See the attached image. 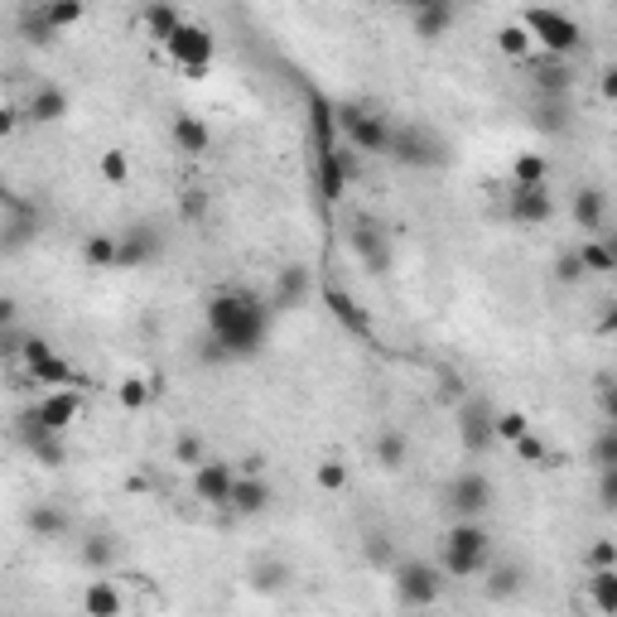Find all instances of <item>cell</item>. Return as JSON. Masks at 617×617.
I'll use <instances>...</instances> for the list:
<instances>
[{
  "label": "cell",
  "mask_w": 617,
  "mask_h": 617,
  "mask_svg": "<svg viewBox=\"0 0 617 617\" xmlns=\"http://www.w3.org/2000/svg\"><path fill=\"white\" fill-rule=\"evenodd\" d=\"M82 15H87V0H49L44 5V25L54 29V34L82 25Z\"/></svg>",
  "instance_id": "cell-31"
},
{
  "label": "cell",
  "mask_w": 617,
  "mask_h": 617,
  "mask_svg": "<svg viewBox=\"0 0 617 617\" xmlns=\"http://www.w3.org/2000/svg\"><path fill=\"white\" fill-rule=\"evenodd\" d=\"M0 323H5V328H10V323H15V299H10V295L0 299Z\"/></svg>",
  "instance_id": "cell-52"
},
{
  "label": "cell",
  "mask_w": 617,
  "mask_h": 617,
  "mask_svg": "<svg viewBox=\"0 0 617 617\" xmlns=\"http://www.w3.org/2000/svg\"><path fill=\"white\" fill-rule=\"evenodd\" d=\"M348 242H352V251L362 256V266L372 270V275H386V270H391V242H386V232L376 227L372 217H352Z\"/></svg>",
  "instance_id": "cell-12"
},
{
  "label": "cell",
  "mask_w": 617,
  "mask_h": 617,
  "mask_svg": "<svg viewBox=\"0 0 617 617\" xmlns=\"http://www.w3.org/2000/svg\"><path fill=\"white\" fill-rule=\"evenodd\" d=\"M598 507L617 511V463L613 468H598Z\"/></svg>",
  "instance_id": "cell-46"
},
{
  "label": "cell",
  "mask_w": 617,
  "mask_h": 617,
  "mask_svg": "<svg viewBox=\"0 0 617 617\" xmlns=\"http://www.w3.org/2000/svg\"><path fill=\"white\" fill-rule=\"evenodd\" d=\"M487 555H492V536H487L478 521L458 516L454 526L444 531V550H439V569L444 579H473L487 569Z\"/></svg>",
  "instance_id": "cell-2"
},
{
  "label": "cell",
  "mask_w": 617,
  "mask_h": 617,
  "mask_svg": "<svg viewBox=\"0 0 617 617\" xmlns=\"http://www.w3.org/2000/svg\"><path fill=\"white\" fill-rule=\"evenodd\" d=\"M511 184H550V160L540 150H521L511 160Z\"/></svg>",
  "instance_id": "cell-29"
},
{
  "label": "cell",
  "mask_w": 617,
  "mask_h": 617,
  "mask_svg": "<svg viewBox=\"0 0 617 617\" xmlns=\"http://www.w3.org/2000/svg\"><path fill=\"white\" fill-rule=\"evenodd\" d=\"M179 213H184L188 222H198V217L208 213V193H203V188H193V193H184V203H179Z\"/></svg>",
  "instance_id": "cell-48"
},
{
  "label": "cell",
  "mask_w": 617,
  "mask_h": 617,
  "mask_svg": "<svg viewBox=\"0 0 617 617\" xmlns=\"http://www.w3.org/2000/svg\"><path fill=\"white\" fill-rule=\"evenodd\" d=\"M232 516H266L275 507V483L266 473H237V487H232Z\"/></svg>",
  "instance_id": "cell-14"
},
{
  "label": "cell",
  "mask_w": 617,
  "mask_h": 617,
  "mask_svg": "<svg viewBox=\"0 0 617 617\" xmlns=\"http://www.w3.org/2000/svg\"><path fill=\"white\" fill-rule=\"evenodd\" d=\"M237 473H242V468H232L227 458H203L198 468H188L193 497H198L203 507H227V502H232V487H237Z\"/></svg>",
  "instance_id": "cell-8"
},
{
  "label": "cell",
  "mask_w": 617,
  "mask_h": 617,
  "mask_svg": "<svg viewBox=\"0 0 617 617\" xmlns=\"http://www.w3.org/2000/svg\"><path fill=\"white\" fill-rule=\"evenodd\" d=\"M29 531H34L39 540H58L63 531H68V516H63L58 507H34L29 511Z\"/></svg>",
  "instance_id": "cell-32"
},
{
  "label": "cell",
  "mask_w": 617,
  "mask_h": 617,
  "mask_svg": "<svg viewBox=\"0 0 617 617\" xmlns=\"http://www.w3.org/2000/svg\"><path fill=\"white\" fill-rule=\"evenodd\" d=\"M121 608H126V598L116 589V579H92L82 589V613L87 617H116Z\"/></svg>",
  "instance_id": "cell-19"
},
{
  "label": "cell",
  "mask_w": 617,
  "mask_h": 617,
  "mask_svg": "<svg viewBox=\"0 0 617 617\" xmlns=\"http://www.w3.org/2000/svg\"><path fill=\"white\" fill-rule=\"evenodd\" d=\"M526 29L536 34V44H540V54H555V58H564V54H574L579 49V25L569 20V15H560V10H550V5H531L526 10Z\"/></svg>",
  "instance_id": "cell-6"
},
{
  "label": "cell",
  "mask_w": 617,
  "mask_h": 617,
  "mask_svg": "<svg viewBox=\"0 0 617 617\" xmlns=\"http://www.w3.org/2000/svg\"><path fill=\"white\" fill-rule=\"evenodd\" d=\"M164 54L174 58V63H179L193 82H203V78H208V68H213L217 39H213V29H208V25H193V20H184V25H179V34L164 44Z\"/></svg>",
  "instance_id": "cell-5"
},
{
  "label": "cell",
  "mask_w": 617,
  "mask_h": 617,
  "mask_svg": "<svg viewBox=\"0 0 617 617\" xmlns=\"http://www.w3.org/2000/svg\"><path fill=\"white\" fill-rule=\"evenodd\" d=\"M29 376H34L39 386H68V381H73V367H68V362L54 352V357H44V362H39Z\"/></svg>",
  "instance_id": "cell-36"
},
{
  "label": "cell",
  "mask_w": 617,
  "mask_h": 617,
  "mask_svg": "<svg viewBox=\"0 0 617 617\" xmlns=\"http://www.w3.org/2000/svg\"><path fill=\"white\" fill-rule=\"evenodd\" d=\"M613 328H617V304H613V309H608V314H603V323H598V333H613Z\"/></svg>",
  "instance_id": "cell-53"
},
{
  "label": "cell",
  "mask_w": 617,
  "mask_h": 617,
  "mask_svg": "<svg viewBox=\"0 0 617 617\" xmlns=\"http://www.w3.org/2000/svg\"><path fill=\"white\" fill-rule=\"evenodd\" d=\"M338 126H343V135H348V145L357 155H391V140H396L391 116L367 107H338Z\"/></svg>",
  "instance_id": "cell-3"
},
{
  "label": "cell",
  "mask_w": 617,
  "mask_h": 617,
  "mask_svg": "<svg viewBox=\"0 0 617 617\" xmlns=\"http://www.w3.org/2000/svg\"><path fill=\"white\" fill-rule=\"evenodd\" d=\"M497 54L511 58V63H526V58H536V54H540L536 34L526 29V20H511V25L497 29Z\"/></svg>",
  "instance_id": "cell-18"
},
{
  "label": "cell",
  "mask_w": 617,
  "mask_h": 617,
  "mask_svg": "<svg viewBox=\"0 0 617 617\" xmlns=\"http://www.w3.org/2000/svg\"><path fill=\"white\" fill-rule=\"evenodd\" d=\"M458 444L468 454H487L497 444V410L487 396H468L458 405Z\"/></svg>",
  "instance_id": "cell-7"
},
{
  "label": "cell",
  "mask_w": 617,
  "mask_h": 617,
  "mask_svg": "<svg viewBox=\"0 0 617 617\" xmlns=\"http://www.w3.org/2000/svg\"><path fill=\"white\" fill-rule=\"evenodd\" d=\"M492 502H497L492 478L478 473V468H463V473L454 478V487H449V511H454V516H468V521H478Z\"/></svg>",
  "instance_id": "cell-11"
},
{
  "label": "cell",
  "mask_w": 617,
  "mask_h": 617,
  "mask_svg": "<svg viewBox=\"0 0 617 617\" xmlns=\"http://www.w3.org/2000/svg\"><path fill=\"white\" fill-rule=\"evenodd\" d=\"M20 357H25V367L34 372L44 357H54V343H49V338H25V343H20Z\"/></svg>",
  "instance_id": "cell-47"
},
{
  "label": "cell",
  "mask_w": 617,
  "mask_h": 617,
  "mask_svg": "<svg viewBox=\"0 0 617 617\" xmlns=\"http://www.w3.org/2000/svg\"><path fill=\"white\" fill-rule=\"evenodd\" d=\"M203 458H208L203 434H179V439H174V463H179V468H198Z\"/></svg>",
  "instance_id": "cell-38"
},
{
  "label": "cell",
  "mask_w": 617,
  "mask_h": 617,
  "mask_svg": "<svg viewBox=\"0 0 617 617\" xmlns=\"http://www.w3.org/2000/svg\"><path fill=\"white\" fill-rule=\"evenodd\" d=\"M290 584V569L280 560H270V564H256V589H270V593H280Z\"/></svg>",
  "instance_id": "cell-43"
},
{
  "label": "cell",
  "mask_w": 617,
  "mask_h": 617,
  "mask_svg": "<svg viewBox=\"0 0 617 617\" xmlns=\"http://www.w3.org/2000/svg\"><path fill=\"white\" fill-rule=\"evenodd\" d=\"M145 25H150L155 44H169L179 34V25H184V15L174 10V0H145Z\"/></svg>",
  "instance_id": "cell-22"
},
{
  "label": "cell",
  "mask_w": 617,
  "mask_h": 617,
  "mask_svg": "<svg viewBox=\"0 0 617 617\" xmlns=\"http://www.w3.org/2000/svg\"><path fill=\"white\" fill-rule=\"evenodd\" d=\"M78 560H82V569L107 574V569H116V560H121V545H116V536H87L78 545Z\"/></svg>",
  "instance_id": "cell-23"
},
{
  "label": "cell",
  "mask_w": 617,
  "mask_h": 617,
  "mask_svg": "<svg viewBox=\"0 0 617 617\" xmlns=\"http://www.w3.org/2000/svg\"><path fill=\"white\" fill-rule=\"evenodd\" d=\"M304 295H309V270L304 266H285L280 275H275V299H270V304L290 309V304H299Z\"/></svg>",
  "instance_id": "cell-25"
},
{
  "label": "cell",
  "mask_w": 617,
  "mask_h": 617,
  "mask_svg": "<svg viewBox=\"0 0 617 617\" xmlns=\"http://www.w3.org/2000/svg\"><path fill=\"white\" fill-rule=\"evenodd\" d=\"M34 425H44V430L54 434H68V425H78L82 415V391H73V386H54V391H44L39 401H34V410H25Z\"/></svg>",
  "instance_id": "cell-9"
},
{
  "label": "cell",
  "mask_w": 617,
  "mask_h": 617,
  "mask_svg": "<svg viewBox=\"0 0 617 617\" xmlns=\"http://www.w3.org/2000/svg\"><path fill=\"white\" fill-rule=\"evenodd\" d=\"M507 217L521 222V227H540L555 217V198L545 184H511V198H507Z\"/></svg>",
  "instance_id": "cell-13"
},
{
  "label": "cell",
  "mask_w": 617,
  "mask_h": 617,
  "mask_svg": "<svg viewBox=\"0 0 617 617\" xmlns=\"http://www.w3.org/2000/svg\"><path fill=\"white\" fill-rule=\"evenodd\" d=\"M116 237H121V246H116V270H135V266H145V261L160 256V237H150L145 227L116 232Z\"/></svg>",
  "instance_id": "cell-15"
},
{
  "label": "cell",
  "mask_w": 617,
  "mask_h": 617,
  "mask_svg": "<svg viewBox=\"0 0 617 617\" xmlns=\"http://www.w3.org/2000/svg\"><path fill=\"white\" fill-rule=\"evenodd\" d=\"M97 169H102V179L107 184H131V155L126 150H102V160H97Z\"/></svg>",
  "instance_id": "cell-35"
},
{
  "label": "cell",
  "mask_w": 617,
  "mask_h": 617,
  "mask_svg": "<svg viewBox=\"0 0 617 617\" xmlns=\"http://www.w3.org/2000/svg\"><path fill=\"white\" fill-rule=\"evenodd\" d=\"M116 246H121L116 232H92V237L82 242V261L92 270H116Z\"/></svg>",
  "instance_id": "cell-28"
},
{
  "label": "cell",
  "mask_w": 617,
  "mask_h": 617,
  "mask_svg": "<svg viewBox=\"0 0 617 617\" xmlns=\"http://www.w3.org/2000/svg\"><path fill=\"white\" fill-rule=\"evenodd\" d=\"M569 213L579 222V232H598L603 227V217H608V198H603V188H574V203H569Z\"/></svg>",
  "instance_id": "cell-17"
},
{
  "label": "cell",
  "mask_w": 617,
  "mask_h": 617,
  "mask_svg": "<svg viewBox=\"0 0 617 617\" xmlns=\"http://www.w3.org/2000/svg\"><path fill=\"white\" fill-rule=\"evenodd\" d=\"M391 589H396L401 608H430L444 593V569H434L425 560H401L391 564Z\"/></svg>",
  "instance_id": "cell-4"
},
{
  "label": "cell",
  "mask_w": 617,
  "mask_h": 617,
  "mask_svg": "<svg viewBox=\"0 0 617 617\" xmlns=\"http://www.w3.org/2000/svg\"><path fill=\"white\" fill-rule=\"evenodd\" d=\"M155 396H160V376H155V381H145V376H126V381L116 386V401H121V410H131V415L135 410H145Z\"/></svg>",
  "instance_id": "cell-26"
},
{
  "label": "cell",
  "mask_w": 617,
  "mask_h": 617,
  "mask_svg": "<svg viewBox=\"0 0 617 617\" xmlns=\"http://www.w3.org/2000/svg\"><path fill=\"white\" fill-rule=\"evenodd\" d=\"M584 564H589V569H617V540L598 536L589 550H584Z\"/></svg>",
  "instance_id": "cell-40"
},
{
  "label": "cell",
  "mask_w": 617,
  "mask_h": 617,
  "mask_svg": "<svg viewBox=\"0 0 617 617\" xmlns=\"http://www.w3.org/2000/svg\"><path fill=\"white\" fill-rule=\"evenodd\" d=\"M328 304H333L338 323H348L352 333H362V338L372 333V323L362 319V309H357V299H352V295H343V290H328Z\"/></svg>",
  "instance_id": "cell-33"
},
{
  "label": "cell",
  "mask_w": 617,
  "mask_h": 617,
  "mask_svg": "<svg viewBox=\"0 0 617 617\" xmlns=\"http://www.w3.org/2000/svg\"><path fill=\"white\" fill-rule=\"evenodd\" d=\"M516 589H521V569H516V564L492 569V579H487V598H511Z\"/></svg>",
  "instance_id": "cell-39"
},
{
  "label": "cell",
  "mask_w": 617,
  "mask_h": 617,
  "mask_svg": "<svg viewBox=\"0 0 617 617\" xmlns=\"http://www.w3.org/2000/svg\"><path fill=\"white\" fill-rule=\"evenodd\" d=\"M579 256H584V270H589V275H598V270H617V246L584 242L579 246Z\"/></svg>",
  "instance_id": "cell-37"
},
{
  "label": "cell",
  "mask_w": 617,
  "mask_h": 617,
  "mask_svg": "<svg viewBox=\"0 0 617 617\" xmlns=\"http://www.w3.org/2000/svg\"><path fill=\"white\" fill-rule=\"evenodd\" d=\"M68 107H73V102H68V92L44 82V87H34V97H29L25 116H29V121H39V126H58V121L68 116Z\"/></svg>",
  "instance_id": "cell-16"
},
{
  "label": "cell",
  "mask_w": 617,
  "mask_h": 617,
  "mask_svg": "<svg viewBox=\"0 0 617 617\" xmlns=\"http://www.w3.org/2000/svg\"><path fill=\"white\" fill-rule=\"evenodd\" d=\"M15 126H20V111L10 107L5 111V121H0V135H15Z\"/></svg>",
  "instance_id": "cell-51"
},
{
  "label": "cell",
  "mask_w": 617,
  "mask_h": 617,
  "mask_svg": "<svg viewBox=\"0 0 617 617\" xmlns=\"http://www.w3.org/2000/svg\"><path fill=\"white\" fill-rule=\"evenodd\" d=\"M405 458H410V444H405V434L396 425H386V430L376 434V463L386 468V473H401Z\"/></svg>",
  "instance_id": "cell-24"
},
{
  "label": "cell",
  "mask_w": 617,
  "mask_h": 617,
  "mask_svg": "<svg viewBox=\"0 0 617 617\" xmlns=\"http://www.w3.org/2000/svg\"><path fill=\"white\" fill-rule=\"evenodd\" d=\"M521 434H531V415L526 410H497V444H516Z\"/></svg>",
  "instance_id": "cell-34"
},
{
  "label": "cell",
  "mask_w": 617,
  "mask_h": 617,
  "mask_svg": "<svg viewBox=\"0 0 617 617\" xmlns=\"http://www.w3.org/2000/svg\"><path fill=\"white\" fill-rule=\"evenodd\" d=\"M270 333V304L251 290H222L208 299V352L203 362H232L261 352Z\"/></svg>",
  "instance_id": "cell-1"
},
{
  "label": "cell",
  "mask_w": 617,
  "mask_h": 617,
  "mask_svg": "<svg viewBox=\"0 0 617 617\" xmlns=\"http://www.w3.org/2000/svg\"><path fill=\"white\" fill-rule=\"evenodd\" d=\"M391 160L405 164V169H434V164H444V145H439L425 126H396Z\"/></svg>",
  "instance_id": "cell-10"
},
{
  "label": "cell",
  "mask_w": 617,
  "mask_h": 617,
  "mask_svg": "<svg viewBox=\"0 0 617 617\" xmlns=\"http://www.w3.org/2000/svg\"><path fill=\"white\" fill-rule=\"evenodd\" d=\"M584 275H589V270H584V256H579V246H574V251H564L560 261H555V280H560V285H579Z\"/></svg>",
  "instance_id": "cell-41"
},
{
  "label": "cell",
  "mask_w": 617,
  "mask_h": 617,
  "mask_svg": "<svg viewBox=\"0 0 617 617\" xmlns=\"http://www.w3.org/2000/svg\"><path fill=\"white\" fill-rule=\"evenodd\" d=\"M598 405H603L608 425H617V381H603V391H598Z\"/></svg>",
  "instance_id": "cell-49"
},
{
  "label": "cell",
  "mask_w": 617,
  "mask_h": 617,
  "mask_svg": "<svg viewBox=\"0 0 617 617\" xmlns=\"http://www.w3.org/2000/svg\"><path fill=\"white\" fill-rule=\"evenodd\" d=\"M536 87L545 97H564V87H569V73H564L560 63H550V68H540L536 73Z\"/></svg>",
  "instance_id": "cell-44"
},
{
  "label": "cell",
  "mask_w": 617,
  "mask_h": 617,
  "mask_svg": "<svg viewBox=\"0 0 617 617\" xmlns=\"http://www.w3.org/2000/svg\"><path fill=\"white\" fill-rule=\"evenodd\" d=\"M396 5H405V0H396Z\"/></svg>",
  "instance_id": "cell-55"
},
{
  "label": "cell",
  "mask_w": 617,
  "mask_h": 617,
  "mask_svg": "<svg viewBox=\"0 0 617 617\" xmlns=\"http://www.w3.org/2000/svg\"><path fill=\"white\" fill-rule=\"evenodd\" d=\"M598 92H603V102H617V63H613V68H603V78H598Z\"/></svg>",
  "instance_id": "cell-50"
},
{
  "label": "cell",
  "mask_w": 617,
  "mask_h": 617,
  "mask_svg": "<svg viewBox=\"0 0 617 617\" xmlns=\"http://www.w3.org/2000/svg\"><path fill=\"white\" fill-rule=\"evenodd\" d=\"M593 463L598 468H613L617 463V425H608V430L593 439Z\"/></svg>",
  "instance_id": "cell-45"
},
{
  "label": "cell",
  "mask_w": 617,
  "mask_h": 617,
  "mask_svg": "<svg viewBox=\"0 0 617 617\" xmlns=\"http://www.w3.org/2000/svg\"><path fill=\"white\" fill-rule=\"evenodd\" d=\"M405 5H410V10H425V5H434V0H405Z\"/></svg>",
  "instance_id": "cell-54"
},
{
  "label": "cell",
  "mask_w": 617,
  "mask_h": 617,
  "mask_svg": "<svg viewBox=\"0 0 617 617\" xmlns=\"http://www.w3.org/2000/svg\"><path fill=\"white\" fill-rule=\"evenodd\" d=\"M589 603L598 613L617 617V569H589Z\"/></svg>",
  "instance_id": "cell-27"
},
{
  "label": "cell",
  "mask_w": 617,
  "mask_h": 617,
  "mask_svg": "<svg viewBox=\"0 0 617 617\" xmlns=\"http://www.w3.org/2000/svg\"><path fill=\"white\" fill-rule=\"evenodd\" d=\"M174 145H179L184 155H208V150H213V131H208V121L179 111V116H174Z\"/></svg>",
  "instance_id": "cell-20"
},
{
  "label": "cell",
  "mask_w": 617,
  "mask_h": 617,
  "mask_svg": "<svg viewBox=\"0 0 617 617\" xmlns=\"http://www.w3.org/2000/svg\"><path fill=\"white\" fill-rule=\"evenodd\" d=\"M511 449H516V458H521V463H545V458H550V444H545L536 430L521 434V439H516Z\"/></svg>",
  "instance_id": "cell-42"
},
{
  "label": "cell",
  "mask_w": 617,
  "mask_h": 617,
  "mask_svg": "<svg viewBox=\"0 0 617 617\" xmlns=\"http://www.w3.org/2000/svg\"><path fill=\"white\" fill-rule=\"evenodd\" d=\"M314 483H319V492L338 497V492H348V487H352V468L343 463V458H319V468H314Z\"/></svg>",
  "instance_id": "cell-30"
},
{
  "label": "cell",
  "mask_w": 617,
  "mask_h": 617,
  "mask_svg": "<svg viewBox=\"0 0 617 617\" xmlns=\"http://www.w3.org/2000/svg\"><path fill=\"white\" fill-rule=\"evenodd\" d=\"M449 25H454V0H434V5H425V10H415V34H420L425 44L444 39Z\"/></svg>",
  "instance_id": "cell-21"
}]
</instances>
